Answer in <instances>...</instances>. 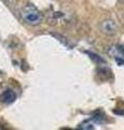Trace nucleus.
<instances>
[{
    "label": "nucleus",
    "instance_id": "1",
    "mask_svg": "<svg viewBox=\"0 0 124 130\" xmlns=\"http://www.w3.org/2000/svg\"><path fill=\"white\" fill-rule=\"evenodd\" d=\"M22 19L28 25H38L42 22V14L37 8L33 5H26L22 9Z\"/></svg>",
    "mask_w": 124,
    "mask_h": 130
},
{
    "label": "nucleus",
    "instance_id": "2",
    "mask_svg": "<svg viewBox=\"0 0 124 130\" xmlns=\"http://www.w3.org/2000/svg\"><path fill=\"white\" fill-rule=\"evenodd\" d=\"M101 29L103 32H105L107 35H113L117 32V24L113 20H105L101 24Z\"/></svg>",
    "mask_w": 124,
    "mask_h": 130
},
{
    "label": "nucleus",
    "instance_id": "3",
    "mask_svg": "<svg viewBox=\"0 0 124 130\" xmlns=\"http://www.w3.org/2000/svg\"><path fill=\"white\" fill-rule=\"evenodd\" d=\"M110 54L115 58L118 63H124V47L121 46H114V47H111L110 49Z\"/></svg>",
    "mask_w": 124,
    "mask_h": 130
},
{
    "label": "nucleus",
    "instance_id": "4",
    "mask_svg": "<svg viewBox=\"0 0 124 130\" xmlns=\"http://www.w3.org/2000/svg\"><path fill=\"white\" fill-rule=\"evenodd\" d=\"M15 99H16V94H15L14 91H12V90H6L1 95H0V101H1L2 103H6V104H10L12 102H14Z\"/></svg>",
    "mask_w": 124,
    "mask_h": 130
},
{
    "label": "nucleus",
    "instance_id": "5",
    "mask_svg": "<svg viewBox=\"0 0 124 130\" xmlns=\"http://www.w3.org/2000/svg\"><path fill=\"white\" fill-rule=\"evenodd\" d=\"M92 118H93V120L96 121L97 124H104V123H105V116H104L101 112L95 113Z\"/></svg>",
    "mask_w": 124,
    "mask_h": 130
},
{
    "label": "nucleus",
    "instance_id": "6",
    "mask_svg": "<svg viewBox=\"0 0 124 130\" xmlns=\"http://www.w3.org/2000/svg\"><path fill=\"white\" fill-rule=\"evenodd\" d=\"M79 129H86V130H91V129H94V126L93 124L91 123L90 120H85L83 121V123H81L79 126H78Z\"/></svg>",
    "mask_w": 124,
    "mask_h": 130
},
{
    "label": "nucleus",
    "instance_id": "7",
    "mask_svg": "<svg viewBox=\"0 0 124 130\" xmlns=\"http://www.w3.org/2000/svg\"><path fill=\"white\" fill-rule=\"evenodd\" d=\"M7 2H9V3H14L15 1H16V0H6Z\"/></svg>",
    "mask_w": 124,
    "mask_h": 130
},
{
    "label": "nucleus",
    "instance_id": "8",
    "mask_svg": "<svg viewBox=\"0 0 124 130\" xmlns=\"http://www.w3.org/2000/svg\"><path fill=\"white\" fill-rule=\"evenodd\" d=\"M119 1H121V2H124V0H119Z\"/></svg>",
    "mask_w": 124,
    "mask_h": 130
}]
</instances>
